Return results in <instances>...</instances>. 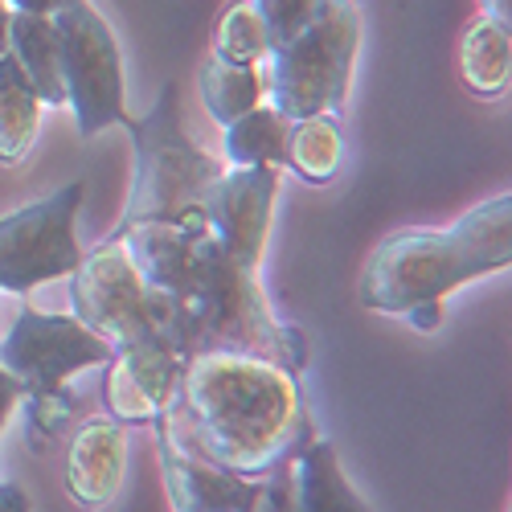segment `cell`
Wrapping results in <instances>:
<instances>
[{"label": "cell", "instance_id": "8992f818", "mask_svg": "<svg viewBox=\"0 0 512 512\" xmlns=\"http://www.w3.org/2000/svg\"><path fill=\"white\" fill-rule=\"evenodd\" d=\"M54 29H58L66 107L78 119V136L95 140L99 132L127 119L119 41L91 0H70L66 9H58Z\"/></svg>", "mask_w": 512, "mask_h": 512}, {"label": "cell", "instance_id": "2e32d148", "mask_svg": "<svg viewBox=\"0 0 512 512\" xmlns=\"http://www.w3.org/2000/svg\"><path fill=\"white\" fill-rule=\"evenodd\" d=\"M459 74L480 99H496L512 78V37L496 17H476L459 37Z\"/></svg>", "mask_w": 512, "mask_h": 512}, {"label": "cell", "instance_id": "5bb4252c", "mask_svg": "<svg viewBox=\"0 0 512 512\" xmlns=\"http://www.w3.org/2000/svg\"><path fill=\"white\" fill-rule=\"evenodd\" d=\"M291 504L295 512H369L328 439H312L291 455Z\"/></svg>", "mask_w": 512, "mask_h": 512}, {"label": "cell", "instance_id": "6da1fadb", "mask_svg": "<svg viewBox=\"0 0 512 512\" xmlns=\"http://www.w3.org/2000/svg\"><path fill=\"white\" fill-rule=\"evenodd\" d=\"M119 238L148 283L156 332L185 361L201 353H242L275 361L287 373L308 365L304 332L275 320L259 271L230 259L205 226L144 222Z\"/></svg>", "mask_w": 512, "mask_h": 512}, {"label": "cell", "instance_id": "30bf717a", "mask_svg": "<svg viewBox=\"0 0 512 512\" xmlns=\"http://www.w3.org/2000/svg\"><path fill=\"white\" fill-rule=\"evenodd\" d=\"M279 177H283V168H226L201 201L209 238L242 267L259 271L263 263V246H267L271 213L279 197Z\"/></svg>", "mask_w": 512, "mask_h": 512}, {"label": "cell", "instance_id": "3957f363", "mask_svg": "<svg viewBox=\"0 0 512 512\" xmlns=\"http://www.w3.org/2000/svg\"><path fill=\"white\" fill-rule=\"evenodd\" d=\"M512 263V197H492L447 230H402L381 242L357 279L369 312L406 316L443 304L463 283L508 271Z\"/></svg>", "mask_w": 512, "mask_h": 512}, {"label": "cell", "instance_id": "ba28073f", "mask_svg": "<svg viewBox=\"0 0 512 512\" xmlns=\"http://www.w3.org/2000/svg\"><path fill=\"white\" fill-rule=\"evenodd\" d=\"M70 308V316L103 336L115 353L160 336L148 308V283L123 238H107L91 254H82V263L70 271Z\"/></svg>", "mask_w": 512, "mask_h": 512}, {"label": "cell", "instance_id": "ac0fdd59", "mask_svg": "<svg viewBox=\"0 0 512 512\" xmlns=\"http://www.w3.org/2000/svg\"><path fill=\"white\" fill-rule=\"evenodd\" d=\"M340 160H345V132H340L336 115L291 119L283 168H291L308 185H328L340 173Z\"/></svg>", "mask_w": 512, "mask_h": 512}, {"label": "cell", "instance_id": "e0dca14e", "mask_svg": "<svg viewBox=\"0 0 512 512\" xmlns=\"http://www.w3.org/2000/svg\"><path fill=\"white\" fill-rule=\"evenodd\" d=\"M41 132V99L13 54H0V164H21Z\"/></svg>", "mask_w": 512, "mask_h": 512}, {"label": "cell", "instance_id": "603a6c76", "mask_svg": "<svg viewBox=\"0 0 512 512\" xmlns=\"http://www.w3.org/2000/svg\"><path fill=\"white\" fill-rule=\"evenodd\" d=\"M291 455L295 451L275 459L267 472L254 480V496H250L246 512H295V504H291Z\"/></svg>", "mask_w": 512, "mask_h": 512}, {"label": "cell", "instance_id": "4316f807", "mask_svg": "<svg viewBox=\"0 0 512 512\" xmlns=\"http://www.w3.org/2000/svg\"><path fill=\"white\" fill-rule=\"evenodd\" d=\"M9 9H17V13H41V17H54L58 9H66L70 0H5Z\"/></svg>", "mask_w": 512, "mask_h": 512}, {"label": "cell", "instance_id": "5b68a950", "mask_svg": "<svg viewBox=\"0 0 512 512\" xmlns=\"http://www.w3.org/2000/svg\"><path fill=\"white\" fill-rule=\"evenodd\" d=\"M361 50L357 0H312L308 21L259 62L263 91L283 119L340 115Z\"/></svg>", "mask_w": 512, "mask_h": 512}, {"label": "cell", "instance_id": "7402d4cb", "mask_svg": "<svg viewBox=\"0 0 512 512\" xmlns=\"http://www.w3.org/2000/svg\"><path fill=\"white\" fill-rule=\"evenodd\" d=\"M21 406H25V439H29L33 451H50L66 435V426L74 422V414H78V398L66 386L50 390V394L21 398Z\"/></svg>", "mask_w": 512, "mask_h": 512}, {"label": "cell", "instance_id": "8fae6325", "mask_svg": "<svg viewBox=\"0 0 512 512\" xmlns=\"http://www.w3.org/2000/svg\"><path fill=\"white\" fill-rule=\"evenodd\" d=\"M185 357L164 336L140 340L132 349H119L103 369V402L119 422H156L181 398L185 386Z\"/></svg>", "mask_w": 512, "mask_h": 512}, {"label": "cell", "instance_id": "f1b7e54d", "mask_svg": "<svg viewBox=\"0 0 512 512\" xmlns=\"http://www.w3.org/2000/svg\"><path fill=\"white\" fill-rule=\"evenodd\" d=\"M0 54H9V5L0 0Z\"/></svg>", "mask_w": 512, "mask_h": 512}, {"label": "cell", "instance_id": "f546056e", "mask_svg": "<svg viewBox=\"0 0 512 512\" xmlns=\"http://www.w3.org/2000/svg\"><path fill=\"white\" fill-rule=\"evenodd\" d=\"M484 5H488V17H496V21H504V25H508V13H512L508 0H484Z\"/></svg>", "mask_w": 512, "mask_h": 512}, {"label": "cell", "instance_id": "44dd1931", "mask_svg": "<svg viewBox=\"0 0 512 512\" xmlns=\"http://www.w3.org/2000/svg\"><path fill=\"white\" fill-rule=\"evenodd\" d=\"M271 50V37L263 29V17L254 13L250 0H234L226 9L222 25H218V41H213V54H222L226 62H242V66H259Z\"/></svg>", "mask_w": 512, "mask_h": 512}, {"label": "cell", "instance_id": "9c48e42d", "mask_svg": "<svg viewBox=\"0 0 512 512\" xmlns=\"http://www.w3.org/2000/svg\"><path fill=\"white\" fill-rule=\"evenodd\" d=\"M111 357L115 349L87 324L58 312H37L33 304H21L13 328L0 340V365L21 381L25 398L62 390L74 373L107 365Z\"/></svg>", "mask_w": 512, "mask_h": 512}, {"label": "cell", "instance_id": "4fadbf2b", "mask_svg": "<svg viewBox=\"0 0 512 512\" xmlns=\"http://www.w3.org/2000/svg\"><path fill=\"white\" fill-rule=\"evenodd\" d=\"M127 472V422L103 414L74 431L66 451V492L82 508H103L119 496Z\"/></svg>", "mask_w": 512, "mask_h": 512}, {"label": "cell", "instance_id": "52a82bcc", "mask_svg": "<svg viewBox=\"0 0 512 512\" xmlns=\"http://www.w3.org/2000/svg\"><path fill=\"white\" fill-rule=\"evenodd\" d=\"M82 197H87V185L70 181L58 193L0 218V291L29 295L33 287L62 279L82 263L74 230Z\"/></svg>", "mask_w": 512, "mask_h": 512}, {"label": "cell", "instance_id": "d6986e66", "mask_svg": "<svg viewBox=\"0 0 512 512\" xmlns=\"http://www.w3.org/2000/svg\"><path fill=\"white\" fill-rule=\"evenodd\" d=\"M197 91L205 111L218 119L222 127L234 123L238 115H246L250 107H259L267 99L263 91V70L259 66H242V62H226L222 54H213L197 66Z\"/></svg>", "mask_w": 512, "mask_h": 512}, {"label": "cell", "instance_id": "277c9868", "mask_svg": "<svg viewBox=\"0 0 512 512\" xmlns=\"http://www.w3.org/2000/svg\"><path fill=\"white\" fill-rule=\"evenodd\" d=\"M132 136V189L127 209L115 226V238L144 222H173V226H205L201 201L209 185L226 173L222 160L201 152L185 123H181V87L173 78L160 87L156 103L132 119H123Z\"/></svg>", "mask_w": 512, "mask_h": 512}, {"label": "cell", "instance_id": "d4e9b609", "mask_svg": "<svg viewBox=\"0 0 512 512\" xmlns=\"http://www.w3.org/2000/svg\"><path fill=\"white\" fill-rule=\"evenodd\" d=\"M21 398H25V390H21V381L0 365V431H5V422H9V414L21 406Z\"/></svg>", "mask_w": 512, "mask_h": 512}, {"label": "cell", "instance_id": "ffe728a7", "mask_svg": "<svg viewBox=\"0 0 512 512\" xmlns=\"http://www.w3.org/2000/svg\"><path fill=\"white\" fill-rule=\"evenodd\" d=\"M287 127H291V119H283L271 103L250 107L246 115L226 123V140H222L226 160L234 168H283Z\"/></svg>", "mask_w": 512, "mask_h": 512}, {"label": "cell", "instance_id": "7c38bea8", "mask_svg": "<svg viewBox=\"0 0 512 512\" xmlns=\"http://www.w3.org/2000/svg\"><path fill=\"white\" fill-rule=\"evenodd\" d=\"M156 435V455H160V476L164 492L173 500L177 512H246L254 496V480L259 476H238L230 467L205 459L193 451L177 431L156 418L148 422Z\"/></svg>", "mask_w": 512, "mask_h": 512}, {"label": "cell", "instance_id": "484cf974", "mask_svg": "<svg viewBox=\"0 0 512 512\" xmlns=\"http://www.w3.org/2000/svg\"><path fill=\"white\" fill-rule=\"evenodd\" d=\"M406 320L418 328V332H435L443 324V304H422L414 312H406Z\"/></svg>", "mask_w": 512, "mask_h": 512}, {"label": "cell", "instance_id": "83f0119b", "mask_svg": "<svg viewBox=\"0 0 512 512\" xmlns=\"http://www.w3.org/2000/svg\"><path fill=\"white\" fill-rule=\"evenodd\" d=\"M0 512H29V492L21 484H0Z\"/></svg>", "mask_w": 512, "mask_h": 512}, {"label": "cell", "instance_id": "7a4b0ae2", "mask_svg": "<svg viewBox=\"0 0 512 512\" xmlns=\"http://www.w3.org/2000/svg\"><path fill=\"white\" fill-rule=\"evenodd\" d=\"M160 422L238 476H263L275 459L316 439L295 373L242 353L193 357L185 365L181 398L160 414Z\"/></svg>", "mask_w": 512, "mask_h": 512}, {"label": "cell", "instance_id": "9a60e30c", "mask_svg": "<svg viewBox=\"0 0 512 512\" xmlns=\"http://www.w3.org/2000/svg\"><path fill=\"white\" fill-rule=\"evenodd\" d=\"M9 54L29 74L41 107H66L62 87V58H58V29L54 17L41 13H17L9 9Z\"/></svg>", "mask_w": 512, "mask_h": 512}, {"label": "cell", "instance_id": "cb8c5ba5", "mask_svg": "<svg viewBox=\"0 0 512 512\" xmlns=\"http://www.w3.org/2000/svg\"><path fill=\"white\" fill-rule=\"evenodd\" d=\"M250 5H254V13L263 17V29L271 37V46L287 41L312 13V0H250Z\"/></svg>", "mask_w": 512, "mask_h": 512}]
</instances>
